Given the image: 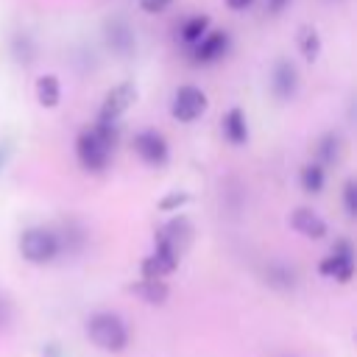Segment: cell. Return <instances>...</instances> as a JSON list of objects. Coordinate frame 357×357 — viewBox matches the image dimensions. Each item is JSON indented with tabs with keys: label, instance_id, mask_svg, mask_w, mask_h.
<instances>
[{
	"label": "cell",
	"instance_id": "obj_1",
	"mask_svg": "<svg viewBox=\"0 0 357 357\" xmlns=\"http://www.w3.org/2000/svg\"><path fill=\"white\" fill-rule=\"evenodd\" d=\"M117 145V123H100L95 120V126L84 128L75 139V156L78 165L86 173H103L112 162Z\"/></svg>",
	"mask_w": 357,
	"mask_h": 357
},
{
	"label": "cell",
	"instance_id": "obj_2",
	"mask_svg": "<svg viewBox=\"0 0 357 357\" xmlns=\"http://www.w3.org/2000/svg\"><path fill=\"white\" fill-rule=\"evenodd\" d=\"M86 337L100 351L117 354V351H123L128 346V326L114 312H95V315L86 318Z\"/></svg>",
	"mask_w": 357,
	"mask_h": 357
},
{
	"label": "cell",
	"instance_id": "obj_3",
	"mask_svg": "<svg viewBox=\"0 0 357 357\" xmlns=\"http://www.w3.org/2000/svg\"><path fill=\"white\" fill-rule=\"evenodd\" d=\"M20 257L31 265H47L59 254V237L45 226H28L17 240Z\"/></svg>",
	"mask_w": 357,
	"mask_h": 357
},
{
	"label": "cell",
	"instance_id": "obj_4",
	"mask_svg": "<svg viewBox=\"0 0 357 357\" xmlns=\"http://www.w3.org/2000/svg\"><path fill=\"white\" fill-rule=\"evenodd\" d=\"M190 243H192V223H190L184 215L167 220V223L156 231V237H153V245H156V248H165V251L176 254L178 259L184 257V251L190 248Z\"/></svg>",
	"mask_w": 357,
	"mask_h": 357
},
{
	"label": "cell",
	"instance_id": "obj_5",
	"mask_svg": "<svg viewBox=\"0 0 357 357\" xmlns=\"http://www.w3.org/2000/svg\"><path fill=\"white\" fill-rule=\"evenodd\" d=\"M131 151L139 156V162H145L148 167H162L170 156V148H167V139L153 131V128H142L134 134L131 139Z\"/></svg>",
	"mask_w": 357,
	"mask_h": 357
},
{
	"label": "cell",
	"instance_id": "obj_6",
	"mask_svg": "<svg viewBox=\"0 0 357 357\" xmlns=\"http://www.w3.org/2000/svg\"><path fill=\"white\" fill-rule=\"evenodd\" d=\"M206 95L198 89V86H192V84H184V86H178L176 89V95H173V103H170V114L178 120V123H192V120H198L204 112H206Z\"/></svg>",
	"mask_w": 357,
	"mask_h": 357
},
{
	"label": "cell",
	"instance_id": "obj_7",
	"mask_svg": "<svg viewBox=\"0 0 357 357\" xmlns=\"http://www.w3.org/2000/svg\"><path fill=\"white\" fill-rule=\"evenodd\" d=\"M318 271H321V276H326V279L349 282V279L354 276V248H351V243H346V240L335 243V248L321 259Z\"/></svg>",
	"mask_w": 357,
	"mask_h": 357
},
{
	"label": "cell",
	"instance_id": "obj_8",
	"mask_svg": "<svg viewBox=\"0 0 357 357\" xmlns=\"http://www.w3.org/2000/svg\"><path fill=\"white\" fill-rule=\"evenodd\" d=\"M134 98H137V86H134L131 81H123V84L112 86V89L106 92L103 103H100L98 120H100V123H117V120L131 109Z\"/></svg>",
	"mask_w": 357,
	"mask_h": 357
},
{
	"label": "cell",
	"instance_id": "obj_9",
	"mask_svg": "<svg viewBox=\"0 0 357 357\" xmlns=\"http://www.w3.org/2000/svg\"><path fill=\"white\" fill-rule=\"evenodd\" d=\"M226 50H229V33H226V31H206V33L195 42L192 56H195L198 64H212V61L223 59Z\"/></svg>",
	"mask_w": 357,
	"mask_h": 357
},
{
	"label": "cell",
	"instance_id": "obj_10",
	"mask_svg": "<svg viewBox=\"0 0 357 357\" xmlns=\"http://www.w3.org/2000/svg\"><path fill=\"white\" fill-rule=\"evenodd\" d=\"M178 262H181V259H178L176 254H170V251L153 245V251L139 262V276H142V279H165L167 273H173V271L178 268Z\"/></svg>",
	"mask_w": 357,
	"mask_h": 357
},
{
	"label": "cell",
	"instance_id": "obj_11",
	"mask_svg": "<svg viewBox=\"0 0 357 357\" xmlns=\"http://www.w3.org/2000/svg\"><path fill=\"white\" fill-rule=\"evenodd\" d=\"M296 86H298V73L290 61H276L273 64V73H271V92L279 98V100H290L296 95Z\"/></svg>",
	"mask_w": 357,
	"mask_h": 357
},
{
	"label": "cell",
	"instance_id": "obj_12",
	"mask_svg": "<svg viewBox=\"0 0 357 357\" xmlns=\"http://www.w3.org/2000/svg\"><path fill=\"white\" fill-rule=\"evenodd\" d=\"M290 226H293L298 234L310 237V240H318V237L326 234V223H324V218H321L318 212H312L310 206H298V209H293V212H290Z\"/></svg>",
	"mask_w": 357,
	"mask_h": 357
},
{
	"label": "cell",
	"instance_id": "obj_13",
	"mask_svg": "<svg viewBox=\"0 0 357 357\" xmlns=\"http://www.w3.org/2000/svg\"><path fill=\"white\" fill-rule=\"evenodd\" d=\"M220 131H223V139L229 145H245L248 142V120H245V112L243 109H229L220 120Z\"/></svg>",
	"mask_w": 357,
	"mask_h": 357
},
{
	"label": "cell",
	"instance_id": "obj_14",
	"mask_svg": "<svg viewBox=\"0 0 357 357\" xmlns=\"http://www.w3.org/2000/svg\"><path fill=\"white\" fill-rule=\"evenodd\" d=\"M36 100H39L45 109L59 106V100H61V84H59L56 75H42V78H36Z\"/></svg>",
	"mask_w": 357,
	"mask_h": 357
},
{
	"label": "cell",
	"instance_id": "obj_15",
	"mask_svg": "<svg viewBox=\"0 0 357 357\" xmlns=\"http://www.w3.org/2000/svg\"><path fill=\"white\" fill-rule=\"evenodd\" d=\"M131 290L148 304H162L167 298V287L162 279H139L137 284H131Z\"/></svg>",
	"mask_w": 357,
	"mask_h": 357
},
{
	"label": "cell",
	"instance_id": "obj_16",
	"mask_svg": "<svg viewBox=\"0 0 357 357\" xmlns=\"http://www.w3.org/2000/svg\"><path fill=\"white\" fill-rule=\"evenodd\" d=\"M206 31H209V17H206V14H192V17H187V20L181 22V28H178L181 42H187V45H195Z\"/></svg>",
	"mask_w": 357,
	"mask_h": 357
},
{
	"label": "cell",
	"instance_id": "obj_17",
	"mask_svg": "<svg viewBox=\"0 0 357 357\" xmlns=\"http://www.w3.org/2000/svg\"><path fill=\"white\" fill-rule=\"evenodd\" d=\"M324 178H326V173H324L321 162H310V165L301 167V187H304V192L318 195L324 190Z\"/></svg>",
	"mask_w": 357,
	"mask_h": 357
},
{
	"label": "cell",
	"instance_id": "obj_18",
	"mask_svg": "<svg viewBox=\"0 0 357 357\" xmlns=\"http://www.w3.org/2000/svg\"><path fill=\"white\" fill-rule=\"evenodd\" d=\"M298 47H301V56H304L307 61H315L318 53H321L318 31H315V28H301V31H298Z\"/></svg>",
	"mask_w": 357,
	"mask_h": 357
},
{
	"label": "cell",
	"instance_id": "obj_19",
	"mask_svg": "<svg viewBox=\"0 0 357 357\" xmlns=\"http://www.w3.org/2000/svg\"><path fill=\"white\" fill-rule=\"evenodd\" d=\"M340 137H335V134H329V137H324V142L318 145V153H321V162H335L337 156H340Z\"/></svg>",
	"mask_w": 357,
	"mask_h": 357
},
{
	"label": "cell",
	"instance_id": "obj_20",
	"mask_svg": "<svg viewBox=\"0 0 357 357\" xmlns=\"http://www.w3.org/2000/svg\"><path fill=\"white\" fill-rule=\"evenodd\" d=\"M343 204H346V215L354 218L357 215V184L354 181H346V187H343Z\"/></svg>",
	"mask_w": 357,
	"mask_h": 357
},
{
	"label": "cell",
	"instance_id": "obj_21",
	"mask_svg": "<svg viewBox=\"0 0 357 357\" xmlns=\"http://www.w3.org/2000/svg\"><path fill=\"white\" fill-rule=\"evenodd\" d=\"M187 192H170V195H165L162 201H159V209L162 212H173V209H178V206H184L187 204Z\"/></svg>",
	"mask_w": 357,
	"mask_h": 357
},
{
	"label": "cell",
	"instance_id": "obj_22",
	"mask_svg": "<svg viewBox=\"0 0 357 357\" xmlns=\"http://www.w3.org/2000/svg\"><path fill=\"white\" fill-rule=\"evenodd\" d=\"M173 3H176V0H139L142 11H148V14H162V11H167Z\"/></svg>",
	"mask_w": 357,
	"mask_h": 357
},
{
	"label": "cell",
	"instance_id": "obj_23",
	"mask_svg": "<svg viewBox=\"0 0 357 357\" xmlns=\"http://www.w3.org/2000/svg\"><path fill=\"white\" fill-rule=\"evenodd\" d=\"M8 321H11V304H8L6 298H0V329H3Z\"/></svg>",
	"mask_w": 357,
	"mask_h": 357
},
{
	"label": "cell",
	"instance_id": "obj_24",
	"mask_svg": "<svg viewBox=\"0 0 357 357\" xmlns=\"http://www.w3.org/2000/svg\"><path fill=\"white\" fill-rule=\"evenodd\" d=\"M287 3H290V0H268V3H265V8H268L271 14H282V11L287 8Z\"/></svg>",
	"mask_w": 357,
	"mask_h": 357
},
{
	"label": "cell",
	"instance_id": "obj_25",
	"mask_svg": "<svg viewBox=\"0 0 357 357\" xmlns=\"http://www.w3.org/2000/svg\"><path fill=\"white\" fill-rule=\"evenodd\" d=\"M254 0H226V6L231 8V11H243V8H248Z\"/></svg>",
	"mask_w": 357,
	"mask_h": 357
}]
</instances>
